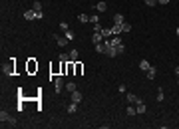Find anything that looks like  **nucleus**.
Returning a JSON list of instances; mask_svg holds the SVG:
<instances>
[{"label":"nucleus","instance_id":"obj_26","mask_svg":"<svg viewBox=\"0 0 179 129\" xmlns=\"http://www.w3.org/2000/svg\"><path fill=\"white\" fill-rule=\"evenodd\" d=\"M101 30H103V28L100 26V22H98V24H94V32H101Z\"/></svg>","mask_w":179,"mask_h":129},{"label":"nucleus","instance_id":"obj_10","mask_svg":"<svg viewBox=\"0 0 179 129\" xmlns=\"http://www.w3.org/2000/svg\"><path fill=\"white\" fill-rule=\"evenodd\" d=\"M24 18L26 20H36V10H26L24 12Z\"/></svg>","mask_w":179,"mask_h":129},{"label":"nucleus","instance_id":"obj_33","mask_svg":"<svg viewBox=\"0 0 179 129\" xmlns=\"http://www.w3.org/2000/svg\"><path fill=\"white\" fill-rule=\"evenodd\" d=\"M177 84H179V75H177Z\"/></svg>","mask_w":179,"mask_h":129},{"label":"nucleus","instance_id":"obj_28","mask_svg":"<svg viewBox=\"0 0 179 129\" xmlns=\"http://www.w3.org/2000/svg\"><path fill=\"white\" fill-rule=\"evenodd\" d=\"M129 30H131V24L125 22V24H123V32H129Z\"/></svg>","mask_w":179,"mask_h":129},{"label":"nucleus","instance_id":"obj_18","mask_svg":"<svg viewBox=\"0 0 179 129\" xmlns=\"http://www.w3.org/2000/svg\"><path fill=\"white\" fill-rule=\"evenodd\" d=\"M32 10L40 12V10H42V2H38V0H34V4H32Z\"/></svg>","mask_w":179,"mask_h":129},{"label":"nucleus","instance_id":"obj_19","mask_svg":"<svg viewBox=\"0 0 179 129\" xmlns=\"http://www.w3.org/2000/svg\"><path fill=\"white\" fill-rule=\"evenodd\" d=\"M78 50H72V52H70V60H72V62H78Z\"/></svg>","mask_w":179,"mask_h":129},{"label":"nucleus","instance_id":"obj_25","mask_svg":"<svg viewBox=\"0 0 179 129\" xmlns=\"http://www.w3.org/2000/svg\"><path fill=\"white\" fill-rule=\"evenodd\" d=\"M64 36H66L68 40H70V42H72V40H74V34L70 32V30H68V32H64Z\"/></svg>","mask_w":179,"mask_h":129},{"label":"nucleus","instance_id":"obj_1","mask_svg":"<svg viewBox=\"0 0 179 129\" xmlns=\"http://www.w3.org/2000/svg\"><path fill=\"white\" fill-rule=\"evenodd\" d=\"M0 121H2V123H8V125H12V127L18 123V119L14 117V115H10L8 111H0Z\"/></svg>","mask_w":179,"mask_h":129},{"label":"nucleus","instance_id":"obj_13","mask_svg":"<svg viewBox=\"0 0 179 129\" xmlns=\"http://www.w3.org/2000/svg\"><path fill=\"white\" fill-rule=\"evenodd\" d=\"M76 89H78V87H76L74 82H68V84H66V91H68V93H72V91H76Z\"/></svg>","mask_w":179,"mask_h":129},{"label":"nucleus","instance_id":"obj_30","mask_svg":"<svg viewBox=\"0 0 179 129\" xmlns=\"http://www.w3.org/2000/svg\"><path fill=\"white\" fill-rule=\"evenodd\" d=\"M80 64H82V62H76V74H82V68H80Z\"/></svg>","mask_w":179,"mask_h":129},{"label":"nucleus","instance_id":"obj_8","mask_svg":"<svg viewBox=\"0 0 179 129\" xmlns=\"http://www.w3.org/2000/svg\"><path fill=\"white\" fill-rule=\"evenodd\" d=\"M125 99H127V103H137V101H139V96H135V93H127Z\"/></svg>","mask_w":179,"mask_h":129},{"label":"nucleus","instance_id":"obj_2","mask_svg":"<svg viewBox=\"0 0 179 129\" xmlns=\"http://www.w3.org/2000/svg\"><path fill=\"white\" fill-rule=\"evenodd\" d=\"M52 36H54V38H56V42H58V46H62V48H64V46H66V44L70 42V40H68L66 36H60V34H52Z\"/></svg>","mask_w":179,"mask_h":129},{"label":"nucleus","instance_id":"obj_31","mask_svg":"<svg viewBox=\"0 0 179 129\" xmlns=\"http://www.w3.org/2000/svg\"><path fill=\"white\" fill-rule=\"evenodd\" d=\"M175 74H177V75H179V66H177V68H175Z\"/></svg>","mask_w":179,"mask_h":129},{"label":"nucleus","instance_id":"obj_5","mask_svg":"<svg viewBox=\"0 0 179 129\" xmlns=\"http://www.w3.org/2000/svg\"><path fill=\"white\" fill-rule=\"evenodd\" d=\"M92 42H94V46H96V44H100V42H103L101 32H94V34H92Z\"/></svg>","mask_w":179,"mask_h":129},{"label":"nucleus","instance_id":"obj_11","mask_svg":"<svg viewBox=\"0 0 179 129\" xmlns=\"http://www.w3.org/2000/svg\"><path fill=\"white\" fill-rule=\"evenodd\" d=\"M149 68H151V64H149L147 60H141V62H139V70H143V72H147Z\"/></svg>","mask_w":179,"mask_h":129},{"label":"nucleus","instance_id":"obj_7","mask_svg":"<svg viewBox=\"0 0 179 129\" xmlns=\"http://www.w3.org/2000/svg\"><path fill=\"white\" fill-rule=\"evenodd\" d=\"M70 99H72V101H76V103H80V101H82V93L76 89V91H72V93H70Z\"/></svg>","mask_w":179,"mask_h":129},{"label":"nucleus","instance_id":"obj_3","mask_svg":"<svg viewBox=\"0 0 179 129\" xmlns=\"http://www.w3.org/2000/svg\"><path fill=\"white\" fill-rule=\"evenodd\" d=\"M123 24H125V22H123ZM123 24H113L112 26V34L113 36H120V34L123 32Z\"/></svg>","mask_w":179,"mask_h":129},{"label":"nucleus","instance_id":"obj_29","mask_svg":"<svg viewBox=\"0 0 179 129\" xmlns=\"http://www.w3.org/2000/svg\"><path fill=\"white\" fill-rule=\"evenodd\" d=\"M42 18H44V12H42V10L36 12V20H42Z\"/></svg>","mask_w":179,"mask_h":129},{"label":"nucleus","instance_id":"obj_15","mask_svg":"<svg viewBox=\"0 0 179 129\" xmlns=\"http://www.w3.org/2000/svg\"><path fill=\"white\" fill-rule=\"evenodd\" d=\"M76 111H78V103H76V101H72V103L68 105V113H76Z\"/></svg>","mask_w":179,"mask_h":129},{"label":"nucleus","instance_id":"obj_17","mask_svg":"<svg viewBox=\"0 0 179 129\" xmlns=\"http://www.w3.org/2000/svg\"><path fill=\"white\" fill-rule=\"evenodd\" d=\"M70 62V54H60V64H68Z\"/></svg>","mask_w":179,"mask_h":129},{"label":"nucleus","instance_id":"obj_9","mask_svg":"<svg viewBox=\"0 0 179 129\" xmlns=\"http://www.w3.org/2000/svg\"><path fill=\"white\" fill-rule=\"evenodd\" d=\"M96 10H98V12H106V10H108V4H106L103 0H100V2L96 4Z\"/></svg>","mask_w":179,"mask_h":129},{"label":"nucleus","instance_id":"obj_16","mask_svg":"<svg viewBox=\"0 0 179 129\" xmlns=\"http://www.w3.org/2000/svg\"><path fill=\"white\" fill-rule=\"evenodd\" d=\"M101 36H103V38H112V36H113L112 28H103V30H101Z\"/></svg>","mask_w":179,"mask_h":129},{"label":"nucleus","instance_id":"obj_24","mask_svg":"<svg viewBox=\"0 0 179 129\" xmlns=\"http://www.w3.org/2000/svg\"><path fill=\"white\" fill-rule=\"evenodd\" d=\"M90 22H92V24H98V22H100V16H90Z\"/></svg>","mask_w":179,"mask_h":129},{"label":"nucleus","instance_id":"obj_12","mask_svg":"<svg viewBox=\"0 0 179 129\" xmlns=\"http://www.w3.org/2000/svg\"><path fill=\"white\" fill-rule=\"evenodd\" d=\"M125 113H127V115H129V117H134V115H137V109H135L134 105H131V103H129V107L125 109Z\"/></svg>","mask_w":179,"mask_h":129},{"label":"nucleus","instance_id":"obj_23","mask_svg":"<svg viewBox=\"0 0 179 129\" xmlns=\"http://www.w3.org/2000/svg\"><path fill=\"white\" fill-rule=\"evenodd\" d=\"M157 101H163V87H159V91H157Z\"/></svg>","mask_w":179,"mask_h":129},{"label":"nucleus","instance_id":"obj_14","mask_svg":"<svg viewBox=\"0 0 179 129\" xmlns=\"http://www.w3.org/2000/svg\"><path fill=\"white\" fill-rule=\"evenodd\" d=\"M123 22H125L123 14H115V16H113V24H123Z\"/></svg>","mask_w":179,"mask_h":129},{"label":"nucleus","instance_id":"obj_6","mask_svg":"<svg viewBox=\"0 0 179 129\" xmlns=\"http://www.w3.org/2000/svg\"><path fill=\"white\" fill-rule=\"evenodd\" d=\"M155 75H157V68L151 64V68L147 70V79H155Z\"/></svg>","mask_w":179,"mask_h":129},{"label":"nucleus","instance_id":"obj_4","mask_svg":"<svg viewBox=\"0 0 179 129\" xmlns=\"http://www.w3.org/2000/svg\"><path fill=\"white\" fill-rule=\"evenodd\" d=\"M54 87H56V93H60V91L64 89V79H62V77H56V79H54Z\"/></svg>","mask_w":179,"mask_h":129},{"label":"nucleus","instance_id":"obj_22","mask_svg":"<svg viewBox=\"0 0 179 129\" xmlns=\"http://www.w3.org/2000/svg\"><path fill=\"white\" fill-rule=\"evenodd\" d=\"M60 30H62V32H68V30H70L68 22H60Z\"/></svg>","mask_w":179,"mask_h":129},{"label":"nucleus","instance_id":"obj_27","mask_svg":"<svg viewBox=\"0 0 179 129\" xmlns=\"http://www.w3.org/2000/svg\"><path fill=\"white\" fill-rule=\"evenodd\" d=\"M143 2H145L147 6H155V4H157V0H143Z\"/></svg>","mask_w":179,"mask_h":129},{"label":"nucleus","instance_id":"obj_32","mask_svg":"<svg viewBox=\"0 0 179 129\" xmlns=\"http://www.w3.org/2000/svg\"><path fill=\"white\" fill-rule=\"evenodd\" d=\"M175 34H177V36H179V28H177V32H175Z\"/></svg>","mask_w":179,"mask_h":129},{"label":"nucleus","instance_id":"obj_21","mask_svg":"<svg viewBox=\"0 0 179 129\" xmlns=\"http://www.w3.org/2000/svg\"><path fill=\"white\" fill-rule=\"evenodd\" d=\"M78 20L86 24V22H90V16H88V14H80V16H78Z\"/></svg>","mask_w":179,"mask_h":129},{"label":"nucleus","instance_id":"obj_20","mask_svg":"<svg viewBox=\"0 0 179 129\" xmlns=\"http://www.w3.org/2000/svg\"><path fill=\"white\" fill-rule=\"evenodd\" d=\"M113 48H115V52H117V56L125 52V46H123V44H117V46H113Z\"/></svg>","mask_w":179,"mask_h":129}]
</instances>
